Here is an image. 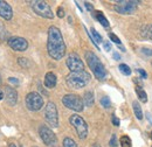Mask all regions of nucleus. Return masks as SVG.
Instances as JSON below:
<instances>
[{
	"instance_id": "f257e3e1",
	"label": "nucleus",
	"mask_w": 152,
	"mask_h": 147,
	"mask_svg": "<svg viewBox=\"0 0 152 147\" xmlns=\"http://www.w3.org/2000/svg\"><path fill=\"white\" fill-rule=\"evenodd\" d=\"M47 50H48L49 56L55 61H60L66 55L64 40H63L62 34H61V31L55 26H50L48 29Z\"/></svg>"
},
{
	"instance_id": "f03ea898",
	"label": "nucleus",
	"mask_w": 152,
	"mask_h": 147,
	"mask_svg": "<svg viewBox=\"0 0 152 147\" xmlns=\"http://www.w3.org/2000/svg\"><path fill=\"white\" fill-rule=\"evenodd\" d=\"M90 79H91L90 74L83 70L78 73H70L66 78V83L70 89L78 90V89L84 88L90 82Z\"/></svg>"
},
{
	"instance_id": "7ed1b4c3",
	"label": "nucleus",
	"mask_w": 152,
	"mask_h": 147,
	"mask_svg": "<svg viewBox=\"0 0 152 147\" xmlns=\"http://www.w3.org/2000/svg\"><path fill=\"white\" fill-rule=\"evenodd\" d=\"M86 61H87L90 70L93 71L94 76L97 79H103L107 76V70H105L103 63L99 61V58L97 57L95 53L87 52L86 53Z\"/></svg>"
},
{
	"instance_id": "20e7f679",
	"label": "nucleus",
	"mask_w": 152,
	"mask_h": 147,
	"mask_svg": "<svg viewBox=\"0 0 152 147\" xmlns=\"http://www.w3.org/2000/svg\"><path fill=\"white\" fill-rule=\"evenodd\" d=\"M69 123L75 129L76 133H77L80 139H86L87 138V135H88V125H87L86 120L81 116L72 114L69 117Z\"/></svg>"
},
{
	"instance_id": "39448f33",
	"label": "nucleus",
	"mask_w": 152,
	"mask_h": 147,
	"mask_svg": "<svg viewBox=\"0 0 152 147\" xmlns=\"http://www.w3.org/2000/svg\"><path fill=\"white\" fill-rule=\"evenodd\" d=\"M29 4H31V6H32V9L34 11V13L38 14L39 17H42V18H45V19L54 18L53 11H52L50 6H49L46 1H42V0H34V1H31Z\"/></svg>"
},
{
	"instance_id": "423d86ee",
	"label": "nucleus",
	"mask_w": 152,
	"mask_h": 147,
	"mask_svg": "<svg viewBox=\"0 0 152 147\" xmlns=\"http://www.w3.org/2000/svg\"><path fill=\"white\" fill-rule=\"evenodd\" d=\"M62 103L67 109L76 111V112H81L83 110V106H84L83 99L80 96L74 95V93H69V95L63 96L62 97Z\"/></svg>"
},
{
	"instance_id": "0eeeda50",
	"label": "nucleus",
	"mask_w": 152,
	"mask_h": 147,
	"mask_svg": "<svg viewBox=\"0 0 152 147\" xmlns=\"http://www.w3.org/2000/svg\"><path fill=\"white\" fill-rule=\"evenodd\" d=\"M45 119L46 122L52 126L57 127L58 126V113H57L56 105L53 102H48L45 108Z\"/></svg>"
},
{
	"instance_id": "6e6552de",
	"label": "nucleus",
	"mask_w": 152,
	"mask_h": 147,
	"mask_svg": "<svg viewBox=\"0 0 152 147\" xmlns=\"http://www.w3.org/2000/svg\"><path fill=\"white\" fill-rule=\"evenodd\" d=\"M26 106L31 111H39L43 106V98L42 96L35 91L29 92L26 96Z\"/></svg>"
},
{
	"instance_id": "1a4fd4ad",
	"label": "nucleus",
	"mask_w": 152,
	"mask_h": 147,
	"mask_svg": "<svg viewBox=\"0 0 152 147\" xmlns=\"http://www.w3.org/2000/svg\"><path fill=\"white\" fill-rule=\"evenodd\" d=\"M137 5L138 2L137 1H125V0H122V1H117L116 5L114 6L115 11L118 12L119 14H132L136 12L137 9Z\"/></svg>"
},
{
	"instance_id": "9d476101",
	"label": "nucleus",
	"mask_w": 152,
	"mask_h": 147,
	"mask_svg": "<svg viewBox=\"0 0 152 147\" xmlns=\"http://www.w3.org/2000/svg\"><path fill=\"white\" fill-rule=\"evenodd\" d=\"M39 134H40L41 140L45 143V145H47V146H54L56 144V135H55V133L49 129L48 126L41 125L39 127Z\"/></svg>"
},
{
	"instance_id": "9b49d317",
	"label": "nucleus",
	"mask_w": 152,
	"mask_h": 147,
	"mask_svg": "<svg viewBox=\"0 0 152 147\" xmlns=\"http://www.w3.org/2000/svg\"><path fill=\"white\" fill-rule=\"evenodd\" d=\"M66 64H67L68 69L72 73H78V71H83L84 70V63H83V61H81L80 56L77 55V54H75V53L69 54L67 61H66Z\"/></svg>"
},
{
	"instance_id": "f8f14e48",
	"label": "nucleus",
	"mask_w": 152,
	"mask_h": 147,
	"mask_svg": "<svg viewBox=\"0 0 152 147\" xmlns=\"http://www.w3.org/2000/svg\"><path fill=\"white\" fill-rule=\"evenodd\" d=\"M8 46L15 50V52H25L27 48H28V42L26 39L20 36H12L8 39L7 41Z\"/></svg>"
},
{
	"instance_id": "ddd939ff",
	"label": "nucleus",
	"mask_w": 152,
	"mask_h": 147,
	"mask_svg": "<svg viewBox=\"0 0 152 147\" xmlns=\"http://www.w3.org/2000/svg\"><path fill=\"white\" fill-rule=\"evenodd\" d=\"M4 92H5V99L7 102L8 105L13 106L17 104L18 102V92L14 88L10 87V85H5L4 87Z\"/></svg>"
},
{
	"instance_id": "4468645a",
	"label": "nucleus",
	"mask_w": 152,
	"mask_h": 147,
	"mask_svg": "<svg viewBox=\"0 0 152 147\" xmlns=\"http://www.w3.org/2000/svg\"><path fill=\"white\" fill-rule=\"evenodd\" d=\"M0 17L5 20H11L13 18V9L11 5L2 0H0Z\"/></svg>"
},
{
	"instance_id": "2eb2a0df",
	"label": "nucleus",
	"mask_w": 152,
	"mask_h": 147,
	"mask_svg": "<svg viewBox=\"0 0 152 147\" xmlns=\"http://www.w3.org/2000/svg\"><path fill=\"white\" fill-rule=\"evenodd\" d=\"M56 82H57V78H56V75L52 71L46 74L45 76V85L48 88V89H53L55 88L56 85Z\"/></svg>"
},
{
	"instance_id": "dca6fc26",
	"label": "nucleus",
	"mask_w": 152,
	"mask_h": 147,
	"mask_svg": "<svg viewBox=\"0 0 152 147\" xmlns=\"http://www.w3.org/2000/svg\"><path fill=\"white\" fill-rule=\"evenodd\" d=\"M94 102H95V98H94V93L93 91H87L83 96V103L86 106H93L94 105Z\"/></svg>"
},
{
	"instance_id": "f3484780",
	"label": "nucleus",
	"mask_w": 152,
	"mask_h": 147,
	"mask_svg": "<svg viewBox=\"0 0 152 147\" xmlns=\"http://www.w3.org/2000/svg\"><path fill=\"white\" fill-rule=\"evenodd\" d=\"M140 35L143 39H146V40H152V25H146L142 28V32H140Z\"/></svg>"
},
{
	"instance_id": "a211bd4d",
	"label": "nucleus",
	"mask_w": 152,
	"mask_h": 147,
	"mask_svg": "<svg viewBox=\"0 0 152 147\" xmlns=\"http://www.w3.org/2000/svg\"><path fill=\"white\" fill-rule=\"evenodd\" d=\"M95 18L97 19V21L103 26V27H109V21L108 19L104 17V14L99 11H96L95 12Z\"/></svg>"
},
{
	"instance_id": "6ab92c4d",
	"label": "nucleus",
	"mask_w": 152,
	"mask_h": 147,
	"mask_svg": "<svg viewBox=\"0 0 152 147\" xmlns=\"http://www.w3.org/2000/svg\"><path fill=\"white\" fill-rule=\"evenodd\" d=\"M136 93H137V96H138V98H139V100L142 103H146L148 102V95H146L145 90L142 87H136Z\"/></svg>"
},
{
	"instance_id": "aec40b11",
	"label": "nucleus",
	"mask_w": 152,
	"mask_h": 147,
	"mask_svg": "<svg viewBox=\"0 0 152 147\" xmlns=\"http://www.w3.org/2000/svg\"><path fill=\"white\" fill-rule=\"evenodd\" d=\"M132 108H133V112H134V116L137 117V119H138V120H142V119H143V112H142L140 105L134 100L132 103Z\"/></svg>"
},
{
	"instance_id": "412c9836",
	"label": "nucleus",
	"mask_w": 152,
	"mask_h": 147,
	"mask_svg": "<svg viewBox=\"0 0 152 147\" xmlns=\"http://www.w3.org/2000/svg\"><path fill=\"white\" fill-rule=\"evenodd\" d=\"M119 144L122 147H132V141L128 135H122L119 139Z\"/></svg>"
},
{
	"instance_id": "4be33fe9",
	"label": "nucleus",
	"mask_w": 152,
	"mask_h": 147,
	"mask_svg": "<svg viewBox=\"0 0 152 147\" xmlns=\"http://www.w3.org/2000/svg\"><path fill=\"white\" fill-rule=\"evenodd\" d=\"M8 31L6 29V27L4 26V23L2 22H0V40H2V41H8Z\"/></svg>"
},
{
	"instance_id": "5701e85b",
	"label": "nucleus",
	"mask_w": 152,
	"mask_h": 147,
	"mask_svg": "<svg viewBox=\"0 0 152 147\" xmlns=\"http://www.w3.org/2000/svg\"><path fill=\"white\" fill-rule=\"evenodd\" d=\"M90 35H91L93 40H94V42H95L97 46H98V43L102 42V36L97 33V31H96L95 28H91V29H90Z\"/></svg>"
},
{
	"instance_id": "b1692460",
	"label": "nucleus",
	"mask_w": 152,
	"mask_h": 147,
	"mask_svg": "<svg viewBox=\"0 0 152 147\" xmlns=\"http://www.w3.org/2000/svg\"><path fill=\"white\" fill-rule=\"evenodd\" d=\"M63 147H78V146H77V144H76V141L74 139H72L69 137H66L63 139Z\"/></svg>"
},
{
	"instance_id": "393cba45",
	"label": "nucleus",
	"mask_w": 152,
	"mask_h": 147,
	"mask_svg": "<svg viewBox=\"0 0 152 147\" xmlns=\"http://www.w3.org/2000/svg\"><path fill=\"white\" fill-rule=\"evenodd\" d=\"M119 70H121V73L123 74V75H125V76L131 75V69H130L126 64H124V63L119 64Z\"/></svg>"
},
{
	"instance_id": "a878e982",
	"label": "nucleus",
	"mask_w": 152,
	"mask_h": 147,
	"mask_svg": "<svg viewBox=\"0 0 152 147\" xmlns=\"http://www.w3.org/2000/svg\"><path fill=\"white\" fill-rule=\"evenodd\" d=\"M18 63H19L20 67H22V68H29V61L27 60V58H25V57H19L18 58Z\"/></svg>"
},
{
	"instance_id": "bb28decb",
	"label": "nucleus",
	"mask_w": 152,
	"mask_h": 147,
	"mask_svg": "<svg viewBox=\"0 0 152 147\" xmlns=\"http://www.w3.org/2000/svg\"><path fill=\"white\" fill-rule=\"evenodd\" d=\"M101 104H102V106L103 108H105V109H109L110 106H111V102H110V99H109V97H103V98H101Z\"/></svg>"
},
{
	"instance_id": "cd10ccee",
	"label": "nucleus",
	"mask_w": 152,
	"mask_h": 147,
	"mask_svg": "<svg viewBox=\"0 0 152 147\" xmlns=\"http://www.w3.org/2000/svg\"><path fill=\"white\" fill-rule=\"evenodd\" d=\"M109 145L111 147L117 146V137H116V134H113V135H111V139H110V141H109Z\"/></svg>"
},
{
	"instance_id": "c85d7f7f",
	"label": "nucleus",
	"mask_w": 152,
	"mask_h": 147,
	"mask_svg": "<svg viewBox=\"0 0 152 147\" xmlns=\"http://www.w3.org/2000/svg\"><path fill=\"white\" fill-rule=\"evenodd\" d=\"M109 37H110V40H111L113 42H115L116 44H121V40H119L118 37L116 36L115 34H113V33H110V35H109Z\"/></svg>"
},
{
	"instance_id": "c756f323",
	"label": "nucleus",
	"mask_w": 152,
	"mask_h": 147,
	"mask_svg": "<svg viewBox=\"0 0 152 147\" xmlns=\"http://www.w3.org/2000/svg\"><path fill=\"white\" fill-rule=\"evenodd\" d=\"M56 14L58 18H63V17H64V9H63L62 7H58L56 11Z\"/></svg>"
},
{
	"instance_id": "7c9ffc66",
	"label": "nucleus",
	"mask_w": 152,
	"mask_h": 147,
	"mask_svg": "<svg viewBox=\"0 0 152 147\" xmlns=\"http://www.w3.org/2000/svg\"><path fill=\"white\" fill-rule=\"evenodd\" d=\"M111 122H113V124L115 126H119V120L115 114H113V117H111Z\"/></svg>"
},
{
	"instance_id": "2f4dec72",
	"label": "nucleus",
	"mask_w": 152,
	"mask_h": 147,
	"mask_svg": "<svg viewBox=\"0 0 152 147\" xmlns=\"http://www.w3.org/2000/svg\"><path fill=\"white\" fill-rule=\"evenodd\" d=\"M142 50L145 55H152V49H150V48H142Z\"/></svg>"
},
{
	"instance_id": "473e14b6",
	"label": "nucleus",
	"mask_w": 152,
	"mask_h": 147,
	"mask_svg": "<svg viewBox=\"0 0 152 147\" xmlns=\"http://www.w3.org/2000/svg\"><path fill=\"white\" fill-rule=\"evenodd\" d=\"M84 6H86V8H87L88 11H93V9H94V6H93L90 2H84Z\"/></svg>"
},
{
	"instance_id": "72a5a7b5",
	"label": "nucleus",
	"mask_w": 152,
	"mask_h": 147,
	"mask_svg": "<svg viewBox=\"0 0 152 147\" xmlns=\"http://www.w3.org/2000/svg\"><path fill=\"white\" fill-rule=\"evenodd\" d=\"M103 46H104V49H105L107 52L111 50V44H110L109 42H104V43H103Z\"/></svg>"
},
{
	"instance_id": "f704fd0d",
	"label": "nucleus",
	"mask_w": 152,
	"mask_h": 147,
	"mask_svg": "<svg viewBox=\"0 0 152 147\" xmlns=\"http://www.w3.org/2000/svg\"><path fill=\"white\" fill-rule=\"evenodd\" d=\"M8 82L12 83V84H19V81L17 78H14V77H10L8 78Z\"/></svg>"
},
{
	"instance_id": "c9c22d12",
	"label": "nucleus",
	"mask_w": 152,
	"mask_h": 147,
	"mask_svg": "<svg viewBox=\"0 0 152 147\" xmlns=\"http://www.w3.org/2000/svg\"><path fill=\"white\" fill-rule=\"evenodd\" d=\"M137 71H138V73L140 74V76H142L143 78H146V77H148V75H146V73H145V71H144L143 69H138Z\"/></svg>"
},
{
	"instance_id": "e433bc0d",
	"label": "nucleus",
	"mask_w": 152,
	"mask_h": 147,
	"mask_svg": "<svg viewBox=\"0 0 152 147\" xmlns=\"http://www.w3.org/2000/svg\"><path fill=\"white\" fill-rule=\"evenodd\" d=\"M4 97H5V92H4V90H1V89H0V100H1Z\"/></svg>"
},
{
	"instance_id": "4c0bfd02",
	"label": "nucleus",
	"mask_w": 152,
	"mask_h": 147,
	"mask_svg": "<svg viewBox=\"0 0 152 147\" xmlns=\"http://www.w3.org/2000/svg\"><path fill=\"white\" fill-rule=\"evenodd\" d=\"M114 58H115V60H117V61H118V60H121V56L118 55L117 53H114Z\"/></svg>"
},
{
	"instance_id": "58836bf2",
	"label": "nucleus",
	"mask_w": 152,
	"mask_h": 147,
	"mask_svg": "<svg viewBox=\"0 0 152 147\" xmlns=\"http://www.w3.org/2000/svg\"><path fill=\"white\" fill-rule=\"evenodd\" d=\"M146 118H148V119L150 120V123L152 124V116L150 114V113H146Z\"/></svg>"
},
{
	"instance_id": "ea45409f",
	"label": "nucleus",
	"mask_w": 152,
	"mask_h": 147,
	"mask_svg": "<svg viewBox=\"0 0 152 147\" xmlns=\"http://www.w3.org/2000/svg\"><path fill=\"white\" fill-rule=\"evenodd\" d=\"M93 147H101V146H99L98 144H94V145H93Z\"/></svg>"
},
{
	"instance_id": "a19ab883",
	"label": "nucleus",
	"mask_w": 152,
	"mask_h": 147,
	"mask_svg": "<svg viewBox=\"0 0 152 147\" xmlns=\"http://www.w3.org/2000/svg\"><path fill=\"white\" fill-rule=\"evenodd\" d=\"M8 147H17V146H15L14 144H10V146H8Z\"/></svg>"
},
{
	"instance_id": "79ce46f5",
	"label": "nucleus",
	"mask_w": 152,
	"mask_h": 147,
	"mask_svg": "<svg viewBox=\"0 0 152 147\" xmlns=\"http://www.w3.org/2000/svg\"><path fill=\"white\" fill-rule=\"evenodd\" d=\"M52 147H60V146H57L56 144H55V145H54V146H52Z\"/></svg>"
},
{
	"instance_id": "37998d69",
	"label": "nucleus",
	"mask_w": 152,
	"mask_h": 147,
	"mask_svg": "<svg viewBox=\"0 0 152 147\" xmlns=\"http://www.w3.org/2000/svg\"><path fill=\"white\" fill-rule=\"evenodd\" d=\"M0 84H1V77H0Z\"/></svg>"
},
{
	"instance_id": "c03bdc74",
	"label": "nucleus",
	"mask_w": 152,
	"mask_h": 147,
	"mask_svg": "<svg viewBox=\"0 0 152 147\" xmlns=\"http://www.w3.org/2000/svg\"><path fill=\"white\" fill-rule=\"evenodd\" d=\"M151 139H152V132H151Z\"/></svg>"
},
{
	"instance_id": "a18cd8bd",
	"label": "nucleus",
	"mask_w": 152,
	"mask_h": 147,
	"mask_svg": "<svg viewBox=\"0 0 152 147\" xmlns=\"http://www.w3.org/2000/svg\"><path fill=\"white\" fill-rule=\"evenodd\" d=\"M21 147H22V146H21Z\"/></svg>"
}]
</instances>
